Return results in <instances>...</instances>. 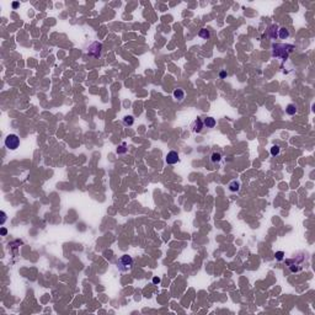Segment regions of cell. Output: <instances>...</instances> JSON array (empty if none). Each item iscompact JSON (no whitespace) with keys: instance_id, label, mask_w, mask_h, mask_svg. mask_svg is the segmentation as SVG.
Here are the masks:
<instances>
[{"instance_id":"cell-1","label":"cell","mask_w":315,"mask_h":315,"mask_svg":"<svg viewBox=\"0 0 315 315\" xmlns=\"http://www.w3.org/2000/svg\"><path fill=\"white\" fill-rule=\"evenodd\" d=\"M294 49V46L292 44H282V43H276L272 46V54L273 57L281 58V59H287L289 52Z\"/></svg>"},{"instance_id":"cell-2","label":"cell","mask_w":315,"mask_h":315,"mask_svg":"<svg viewBox=\"0 0 315 315\" xmlns=\"http://www.w3.org/2000/svg\"><path fill=\"white\" fill-rule=\"evenodd\" d=\"M117 267L121 272H127L133 267V259L129 255H123L117 261Z\"/></svg>"},{"instance_id":"cell-3","label":"cell","mask_w":315,"mask_h":315,"mask_svg":"<svg viewBox=\"0 0 315 315\" xmlns=\"http://www.w3.org/2000/svg\"><path fill=\"white\" fill-rule=\"evenodd\" d=\"M20 145V138L16 136V134H9L5 138V147L9 149V150H16Z\"/></svg>"},{"instance_id":"cell-4","label":"cell","mask_w":315,"mask_h":315,"mask_svg":"<svg viewBox=\"0 0 315 315\" xmlns=\"http://www.w3.org/2000/svg\"><path fill=\"white\" fill-rule=\"evenodd\" d=\"M101 51H102V44L99 43V42H94V43L90 44L89 51H87V54L89 56H92L95 58H99L101 56Z\"/></svg>"},{"instance_id":"cell-5","label":"cell","mask_w":315,"mask_h":315,"mask_svg":"<svg viewBox=\"0 0 315 315\" xmlns=\"http://www.w3.org/2000/svg\"><path fill=\"white\" fill-rule=\"evenodd\" d=\"M165 160H166V164H169V165H174V164L178 163L180 161V158H178L177 152H175V150L169 152L168 155H166V158H165Z\"/></svg>"},{"instance_id":"cell-6","label":"cell","mask_w":315,"mask_h":315,"mask_svg":"<svg viewBox=\"0 0 315 315\" xmlns=\"http://www.w3.org/2000/svg\"><path fill=\"white\" fill-rule=\"evenodd\" d=\"M203 127H204V124H203V119H201L199 117H197V118L193 121V123H192V131H193L194 133H201V132H202V128H203Z\"/></svg>"},{"instance_id":"cell-7","label":"cell","mask_w":315,"mask_h":315,"mask_svg":"<svg viewBox=\"0 0 315 315\" xmlns=\"http://www.w3.org/2000/svg\"><path fill=\"white\" fill-rule=\"evenodd\" d=\"M267 33L272 40H276V37H278V27H277V25L269 26L267 30Z\"/></svg>"},{"instance_id":"cell-8","label":"cell","mask_w":315,"mask_h":315,"mask_svg":"<svg viewBox=\"0 0 315 315\" xmlns=\"http://www.w3.org/2000/svg\"><path fill=\"white\" fill-rule=\"evenodd\" d=\"M228 187H229V191H231V192H238L240 190V187H241V184H240L239 180H233V181H231L228 185Z\"/></svg>"},{"instance_id":"cell-9","label":"cell","mask_w":315,"mask_h":315,"mask_svg":"<svg viewBox=\"0 0 315 315\" xmlns=\"http://www.w3.org/2000/svg\"><path fill=\"white\" fill-rule=\"evenodd\" d=\"M174 99L177 101V102H182L184 99H185V91L182 89H177L174 91Z\"/></svg>"},{"instance_id":"cell-10","label":"cell","mask_w":315,"mask_h":315,"mask_svg":"<svg viewBox=\"0 0 315 315\" xmlns=\"http://www.w3.org/2000/svg\"><path fill=\"white\" fill-rule=\"evenodd\" d=\"M203 124H204V127H207V128H213V127L217 124V121L213 117H206L203 119Z\"/></svg>"},{"instance_id":"cell-11","label":"cell","mask_w":315,"mask_h":315,"mask_svg":"<svg viewBox=\"0 0 315 315\" xmlns=\"http://www.w3.org/2000/svg\"><path fill=\"white\" fill-rule=\"evenodd\" d=\"M278 37L282 40H287L288 37H289V31H288V28L286 27H282L278 30Z\"/></svg>"},{"instance_id":"cell-12","label":"cell","mask_w":315,"mask_h":315,"mask_svg":"<svg viewBox=\"0 0 315 315\" xmlns=\"http://www.w3.org/2000/svg\"><path fill=\"white\" fill-rule=\"evenodd\" d=\"M198 36L203 40H208L209 37H211V32H209V30H207V28H201L198 31Z\"/></svg>"},{"instance_id":"cell-13","label":"cell","mask_w":315,"mask_h":315,"mask_svg":"<svg viewBox=\"0 0 315 315\" xmlns=\"http://www.w3.org/2000/svg\"><path fill=\"white\" fill-rule=\"evenodd\" d=\"M288 267H289V269H290V272H298V271H301L302 269V266H301V264H299V262H295V264H292V262H289L288 261Z\"/></svg>"},{"instance_id":"cell-14","label":"cell","mask_w":315,"mask_h":315,"mask_svg":"<svg viewBox=\"0 0 315 315\" xmlns=\"http://www.w3.org/2000/svg\"><path fill=\"white\" fill-rule=\"evenodd\" d=\"M220 160H222V154H220V153L214 152V153L211 155V163H212V164H218V163H220Z\"/></svg>"},{"instance_id":"cell-15","label":"cell","mask_w":315,"mask_h":315,"mask_svg":"<svg viewBox=\"0 0 315 315\" xmlns=\"http://www.w3.org/2000/svg\"><path fill=\"white\" fill-rule=\"evenodd\" d=\"M286 112H287V113H288L289 116L295 115V113H297V107H295V105L289 103L288 106H287V108H286Z\"/></svg>"},{"instance_id":"cell-16","label":"cell","mask_w":315,"mask_h":315,"mask_svg":"<svg viewBox=\"0 0 315 315\" xmlns=\"http://www.w3.org/2000/svg\"><path fill=\"white\" fill-rule=\"evenodd\" d=\"M123 123H124V126H133V123H134V117L133 116H131V115H128V116H124V118H123Z\"/></svg>"},{"instance_id":"cell-17","label":"cell","mask_w":315,"mask_h":315,"mask_svg":"<svg viewBox=\"0 0 315 315\" xmlns=\"http://www.w3.org/2000/svg\"><path fill=\"white\" fill-rule=\"evenodd\" d=\"M117 154H126L127 152H128V148H127V144L126 143H122L121 145H119L118 148H117Z\"/></svg>"},{"instance_id":"cell-18","label":"cell","mask_w":315,"mask_h":315,"mask_svg":"<svg viewBox=\"0 0 315 315\" xmlns=\"http://www.w3.org/2000/svg\"><path fill=\"white\" fill-rule=\"evenodd\" d=\"M280 152H281V148L278 145H273L271 148V155H273V156H277L280 154Z\"/></svg>"},{"instance_id":"cell-19","label":"cell","mask_w":315,"mask_h":315,"mask_svg":"<svg viewBox=\"0 0 315 315\" xmlns=\"http://www.w3.org/2000/svg\"><path fill=\"white\" fill-rule=\"evenodd\" d=\"M275 257H276L277 261H282L283 257H284V252H283V251H277V252L275 254Z\"/></svg>"},{"instance_id":"cell-20","label":"cell","mask_w":315,"mask_h":315,"mask_svg":"<svg viewBox=\"0 0 315 315\" xmlns=\"http://www.w3.org/2000/svg\"><path fill=\"white\" fill-rule=\"evenodd\" d=\"M160 282H161V280L159 278V277H154V278H153V283L154 284H159Z\"/></svg>"},{"instance_id":"cell-21","label":"cell","mask_w":315,"mask_h":315,"mask_svg":"<svg viewBox=\"0 0 315 315\" xmlns=\"http://www.w3.org/2000/svg\"><path fill=\"white\" fill-rule=\"evenodd\" d=\"M1 215H3V219H1V224H4V223H5V220H6V214H5V212H1Z\"/></svg>"},{"instance_id":"cell-22","label":"cell","mask_w":315,"mask_h":315,"mask_svg":"<svg viewBox=\"0 0 315 315\" xmlns=\"http://www.w3.org/2000/svg\"><path fill=\"white\" fill-rule=\"evenodd\" d=\"M6 234H7V230H6L5 228H1V235H3V236H5Z\"/></svg>"},{"instance_id":"cell-23","label":"cell","mask_w":315,"mask_h":315,"mask_svg":"<svg viewBox=\"0 0 315 315\" xmlns=\"http://www.w3.org/2000/svg\"><path fill=\"white\" fill-rule=\"evenodd\" d=\"M219 75H220V78L223 79V78H225V77H227V73H225V72H222V73L219 74Z\"/></svg>"},{"instance_id":"cell-24","label":"cell","mask_w":315,"mask_h":315,"mask_svg":"<svg viewBox=\"0 0 315 315\" xmlns=\"http://www.w3.org/2000/svg\"><path fill=\"white\" fill-rule=\"evenodd\" d=\"M12 6H14V7H17V6H19V4H17V3H14V4H12Z\"/></svg>"}]
</instances>
